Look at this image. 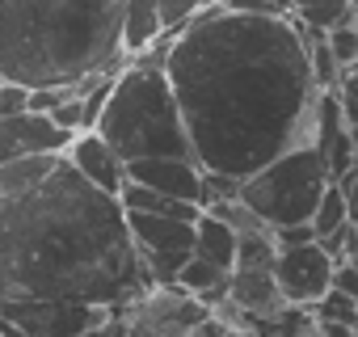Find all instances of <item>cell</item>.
Segmentation results:
<instances>
[{"mask_svg":"<svg viewBox=\"0 0 358 337\" xmlns=\"http://www.w3.org/2000/svg\"><path fill=\"white\" fill-rule=\"evenodd\" d=\"M164 72L194 160L228 178H249L303 143L320 93L308 64V26L291 13L253 17L207 5L169 34Z\"/></svg>","mask_w":358,"mask_h":337,"instance_id":"obj_1","label":"cell"},{"mask_svg":"<svg viewBox=\"0 0 358 337\" xmlns=\"http://www.w3.org/2000/svg\"><path fill=\"white\" fill-rule=\"evenodd\" d=\"M148 287L118 199L89 186L64 156L38 186L0 199V308L34 299L122 308Z\"/></svg>","mask_w":358,"mask_h":337,"instance_id":"obj_2","label":"cell"},{"mask_svg":"<svg viewBox=\"0 0 358 337\" xmlns=\"http://www.w3.org/2000/svg\"><path fill=\"white\" fill-rule=\"evenodd\" d=\"M122 64V0H0V80L72 85Z\"/></svg>","mask_w":358,"mask_h":337,"instance_id":"obj_3","label":"cell"},{"mask_svg":"<svg viewBox=\"0 0 358 337\" xmlns=\"http://www.w3.org/2000/svg\"><path fill=\"white\" fill-rule=\"evenodd\" d=\"M169 34L173 30H160V38L152 47H143L139 55H127V64L114 72L110 97L101 106L97 131L114 143V152L122 160L194 156L182 110H177V97H173V85H169V72H164Z\"/></svg>","mask_w":358,"mask_h":337,"instance_id":"obj_4","label":"cell"},{"mask_svg":"<svg viewBox=\"0 0 358 337\" xmlns=\"http://www.w3.org/2000/svg\"><path fill=\"white\" fill-rule=\"evenodd\" d=\"M329 168L316 156L312 143H291L287 152H278L274 160H266L262 168H253L249 178H241V199L270 224H308L316 199L329 186Z\"/></svg>","mask_w":358,"mask_h":337,"instance_id":"obj_5","label":"cell"},{"mask_svg":"<svg viewBox=\"0 0 358 337\" xmlns=\"http://www.w3.org/2000/svg\"><path fill=\"white\" fill-rule=\"evenodd\" d=\"M118 316L127 324V337H190V329L203 324L211 316V308L177 282H169V287L152 282L148 291L127 299L118 308Z\"/></svg>","mask_w":358,"mask_h":337,"instance_id":"obj_6","label":"cell"},{"mask_svg":"<svg viewBox=\"0 0 358 337\" xmlns=\"http://www.w3.org/2000/svg\"><path fill=\"white\" fill-rule=\"evenodd\" d=\"M122 215H127V232L148 266V278L160 287L177 282V270L194 253V220L156 215V211H122Z\"/></svg>","mask_w":358,"mask_h":337,"instance_id":"obj_7","label":"cell"},{"mask_svg":"<svg viewBox=\"0 0 358 337\" xmlns=\"http://www.w3.org/2000/svg\"><path fill=\"white\" fill-rule=\"evenodd\" d=\"M333 253L320 241H303V245H282L274 253V282L282 291L287 303L312 308L329 287H333Z\"/></svg>","mask_w":358,"mask_h":337,"instance_id":"obj_8","label":"cell"},{"mask_svg":"<svg viewBox=\"0 0 358 337\" xmlns=\"http://www.w3.org/2000/svg\"><path fill=\"white\" fill-rule=\"evenodd\" d=\"M9 320H17L30 337H76L89 324L106 320L114 308L106 303H85V299H34V303H13L0 308Z\"/></svg>","mask_w":358,"mask_h":337,"instance_id":"obj_9","label":"cell"},{"mask_svg":"<svg viewBox=\"0 0 358 337\" xmlns=\"http://www.w3.org/2000/svg\"><path fill=\"white\" fill-rule=\"evenodd\" d=\"M303 143H312V148H316V156L324 160V168H329V178H333V182H341L350 168H354V152H350V122L341 118V106H337L333 89H329V93H316Z\"/></svg>","mask_w":358,"mask_h":337,"instance_id":"obj_10","label":"cell"},{"mask_svg":"<svg viewBox=\"0 0 358 337\" xmlns=\"http://www.w3.org/2000/svg\"><path fill=\"white\" fill-rule=\"evenodd\" d=\"M64 160L76 168V173L106 190V194H118V186L127 182V160L114 152V143L97 131V127H85V131H72V139L64 143Z\"/></svg>","mask_w":358,"mask_h":337,"instance_id":"obj_11","label":"cell"},{"mask_svg":"<svg viewBox=\"0 0 358 337\" xmlns=\"http://www.w3.org/2000/svg\"><path fill=\"white\" fill-rule=\"evenodd\" d=\"M127 178L182 203H199L203 194V164L194 156H139L127 160Z\"/></svg>","mask_w":358,"mask_h":337,"instance_id":"obj_12","label":"cell"},{"mask_svg":"<svg viewBox=\"0 0 358 337\" xmlns=\"http://www.w3.org/2000/svg\"><path fill=\"white\" fill-rule=\"evenodd\" d=\"M72 135L59 131L47 114L34 110H17L9 118H0V164L17 160V156H34V152H64Z\"/></svg>","mask_w":358,"mask_h":337,"instance_id":"obj_13","label":"cell"},{"mask_svg":"<svg viewBox=\"0 0 358 337\" xmlns=\"http://www.w3.org/2000/svg\"><path fill=\"white\" fill-rule=\"evenodd\" d=\"M228 299H236L257 320V333H262L266 320H274L287 308V299H282L270 266H232L228 270Z\"/></svg>","mask_w":358,"mask_h":337,"instance_id":"obj_14","label":"cell"},{"mask_svg":"<svg viewBox=\"0 0 358 337\" xmlns=\"http://www.w3.org/2000/svg\"><path fill=\"white\" fill-rule=\"evenodd\" d=\"M160 9L156 0H122V51L139 55L143 47H152L160 38Z\"/></svg>","mask_w":358,"mask_h":337,"instance_id":"obj_15","label":"cell"},{"mask_svg":"<svg viewBox=\"0 0 358 337\" xmlns=\"http://www.w3.org/2000/svg\"><path fill=\"white\" fill-rule=\"evenodd\" d=\"M64 152H34V156H17V160H5L0 164V199H13L30 186H38L51 168L59 164Z\"/></svg>","mask_w":358,"mask_h":337,"instance_id":"obj_16","label":"cell"},{"mask_svg":"<svg viewBox=\"0 0 358 337\" xmlns=\"http://www.w3.org/2000/svg\"><path fill=\"white\" fill-rule=\"evenodd\" d=\"M177 287H186L190 295H199L211 308V303H220L228 295V270L215 266V261H207V257H199V253H190L186 266L177 270Z\"/></svg>","mask_w":358,"mask_h":337,"instance_id":"obj_17","label":"cell"},{"mask_svg":"<svg viewBox=\"0 0 358 337\" xmlns=\"http://www.w3.org/2000/svg\"><path fill=\"white\" fill-rule=\"evenodd\" d=\"M194 253L215 261V266H224V270H232V261H236V232L224 220H215L211 211H203L194 220Z\"/></svg>","mask_w":358,"mask_h":337,"instance_id":"obj_18","label":"cell"},{"mask_svg":"<svg viewBox=\"0 0 358 337\" xmlns=\"http://www.w3.org/2000/svg\"><path fill=\"white\" fill-rule=\"evenodd\" d=\"M291 17L303 22L308 30H329L350 17V0H287Z\"/></svg>","mask_w":358,"mask_h":337,"instance_id":"obj_19","label":"cell"},{"mask_svg":"<svg viewBox=\"0 0 358 337\" xmlns=\"http://www.w3.org/2000/svg\"><path fill=\"white\" fill-rule=\"evenodd\" d=\"M308 224H312V232H316V236H329V232H337L341 224H350L345 194H341V186H337V182H329V186H324V194L316 199V207H312Z\"/></svg>","mask_w":358,"mask_h":337,"instance_id":"obj_20","label":"cell"},{"mask_svg":"<svg viewBox=\"0 0 358 337\" xmlns=\"http://www.w3.org/2000/svg\"><path fill=\"white\" fill-rule=\"evenodd\" d=\"M203 211H211L215 220H224L236 236H249V232H266V228H270L241 194H236V199H224V203H211V207H203Z\"/></svg>","mask_w":358,"mask_h":337,"instance_id":"obj_21","label":"cell"},{"mask_svg":"<svg viewBox=\"0 0 358 337\" xmlns=\"http://www.w3.org/2000/svg\"><path fill=\"white\" fill-rule=\"evenodd\" d=\"M312 316L316 320H337V324H350V329H358V299H350L345 291H337V287H329L316 303H312Z\"/></svg>","mask_w":358,"mask_h":337,"instance_id":"obj_22","label":"cell"},{"mask_svg":"<svg viewBox=\"0 0 358 337\" xmlns=\"http://www.w3.org/2000/svg\"><path fill=\"white\" fill-rule=\"evenodd\" d=\"M274 232H249V236H236V261L232 266H274Z\"/></svg>","mask_w":358,"mask_h":337,"instance_id":"obj_23","label":"cell"},{"mask_svg":"<svg viewBox=\"0 0 358 337\" xmlns=\"http://www.w3.org/2000/svg\"><path fill=\"white\" fill-rule=\"evenodd\" d=\"M156 9H160V26L177 30V26H186L199 9H207V0H156Z\"/></svg>","mask_w":358,"mask_h":337,"instance_id":"obj_24","label":"cell"},{"mask_svg":"<svg viewBox=\"0 0 358 337\" xmlns=\"http://www.w3.org/2000/svg\"><path fill=\"white\" fill-rule=\"evenodd\" d=\"M333 97H337V106H341V118H345L350 127H358V68L341 72V80L333 85Z\"/></svg>","mask_w":358,"mask_h":337,"instance_id":"obj_25","label":"cell"},{"mask_svg":"<svg viewBox=\"0 0 358 337\" xmlns=\"http://www.w3.org/2000/svg\"><path fill=\"white\" fill-rule=\"evenodd\" d=\"M47 118H51L59 131H68V135L85 127V106H80V93H76V85H72V93H68V97H64V101H59V106H55Z\"/></svg>","mask_w":358,"mask_h":337,"instance_id":"obj_26","label":"cell"},{"mask_svg":"<svg viewBox=\"0 0 358 337\" xmlns=\"http://www.w3.org/2000/svg\"><path fill=\"white\" fill-rule=\"evenodd\" d=\"M220 5L232 13H253V17H287L291 13L287 0H220Z\"/></svg>","mask_w":358,"mask_h":337,"instance_id":"obj_27","label":"cell"},{"mask_svg":"<svg viewBox=\"0 0 358 337\" xmlns=\"http://www.w3.org/2000/svg\"><path fill=\"white\" fill-rule=\"evenodd\" d=\"M26 85H17V80H0V118H9V114H17V110H26Z\"/></svg>","mask_w":358,"mask_h":337,"instance_id":"obj_28","label":"cell"},{"mask_svg":"<svg viewBox=\"0 0 358 337\" xmlns=\"http://www.w3.org/2000/svg\"><path fill=\"white\" fill-rule=\"evenodd\" d=\"M333 287L345 291L350 299H358V266H354V261H337V266H333Z\"/></svg>","mask_w":358,"mask_h":337,"instance_id":"obj_29","label":"cell"},{"mask_svg":"<svg viewBox=\"0 0 358 337\" xmlns=\"http://www.w3.org/2000/svg\"><path fill=\"white\" fill-rule=\"evenodd\" d=\"M76 337H127V324H122V316H118V308H114L106 320L89 324V329H85V333H76Z\"/></svg>","mask_w":358,"mask_h":337,"instance_id":"obj_30","label":"cell"},{"mask_svg":"<svg viewBox=\"0 0 358 337\" xmlns=\"http://www.w3.org/2000/svg\"><path fill=\"white\" fill-rule=\"evenodd\" d=\"M337 186H341V194H345V211H350V224L358 228V164L350 168V173H345Z\"/></svg>","mask_w":358,"mask_h":337,"instance_id":"obj_31","label":"cell"},{"mask_svg":"<svg viewBox=\"0 0 358 337\" xmlns=\"http://www.w3.org/2000/svg\"><path fill=\"white\" fill-rule=\"evenodd\" d=\"M341 261H354L358 266V228H354V236H350V245H345V257Z\"/></svg>","mask_w":358,"mask_h":337,"instance_id":"obj_32","label":"cell"},{"mask_svg":"<svg viewBox=\"0 0 358 337\" xmlns=\"http://www.w3.org/2000/svg\"><path fill=\"white\" fill-rule=\"evenodd\" d=\"M350 152H354V164H358V127H350Z\"/></svg>","mask_w":358,"mask_h":337,"instance_id":"obj_33","label":"cell"},{"mask_svg":"<svg viewBox=\"0 0 358 337\" xmlns=\"http://www.w3.org/2000/svg\"><path fill=\"white\" fill-rule=\"evenodd\" d=\"M350 13H358V0H350Z\"/></svg>","mask_w":358,"mask_h":337,"instance_id":"obj_34","label":"cell"},{"mask_svg":"<svg viewBox=\"0 0 358 337\" xmlns=\"http://www.w3.org/2000/svg\"><path fill=\"white\" fill-rule=\"evenodd\" d=\"M207 5H220V0H207Z\"/></svg>","mask_w":358,"mask_h":337,"instance_id":"obj_35","label":"cell"}]
</instances>
